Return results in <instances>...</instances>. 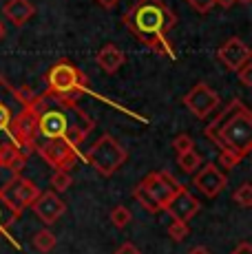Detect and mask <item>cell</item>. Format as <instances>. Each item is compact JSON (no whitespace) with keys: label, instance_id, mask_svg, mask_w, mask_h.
<instances>
[{"label":"cell","instance_id":"1","mask_svg":"<svg viewBox=\"0 0 252 254\" xmlns=\"http://www.w3.org/2000/svg\"><path fill=\"white\" fill-rule=\"evenodd\" d=\"M36 113V144L42 139H66L80 148L95 128V122L77 106V100L45 91L33 95Z\"/></svg>","mask_w":252,"mask_h":254},{"label":"cell","instance_id":"2","mask_svg":"<svg viewBox=\"0 0 252 254\" xmlns=\"http://www.w3.org/2000/svg\"><path fill=\"white\" fill-rule=\"evenodd\" d=\"M124 27L157 56L175 60L171 31L177 24V16L164 0H137L122 18Z\"/></svg>","mask_w":252,"mask_h":254},{"label":"cell","instance_id":"3","mask_svg":"<svg viewBox=\"0 0 252 254\" xmlns=\"http://www.w3.org/2000/svg\"><path fill=\"white\" fill-rule=\"evenodd\" d=\"M206 137L219 150H232L248 157L252 150V113L241 100L232 97L219 115L206 126Z\"/></svg>","mask_w":252,"mask_h":254},{"label":"cell","instance_id":"4","mask_svg":"<svg viewBox=\"0 0 252 254\" xmlns=\"http://www.w3.org/2000/svg\"><path fill=\"white\" fill-rule=\"evenodd\" d=\"M86 164L102 177H113L120 168L126 164L128 153L113 135H102V137L86 150Z\"/></svg>","mask_w":252,"mask_h":254},{"label":"cell","instance_id":"5","mask_svg":"<svg viewBox=\"0 0 252 254\" xmlns=\"http://www.w3.org/2000/svg\"><path fill=\"white\" fill-rule=\"evenodd\" d=\"M47 80V91L53 95L69 97V100H77L89 86V80L82 73L80 66L71 64L69 60H60L58 64H53L45 75Z\"/></svg>","mask_w":252,"mask_h":254},{"label":"cell","instance_id":"6","mask_svg":"<svg viewBox=\"0 0 252 254\" xmlns=\"http://www.w3.org/2000/svg\"><path fill=\"white\" fill-rule=\"evenodd\" d=\"M33 153H38L53 170H71L80 162L82 153L66 139H42L36 144Z\"/></svg>","mask_w":252,"mask_h":254},{"label":"cell","instance_id":"7","mask_svg":"<svg viewBox=\"0 0 252 254\" xmlns=\"http://www.w3.org/2000/svg\"><path fill=\"white\" fill-rule=\"evenodd\" d=\"M33 93L27 89H16L0 75V135H7L13 117L20 113L31 100Z\"/></svg>","mask_w":252,"mask_h":254},{"label":"cell","instance_id":"8","mask_svg":"<svg viewBox=\"0 0 252 254\" xmlns=\"http://www.w3.org/2000/svg\"><path fill=\"white\" fill-rule=\"evenodd\" d=\"M182 102L186 104V109L190 111L195 117H199V120H206L208 115L215 113V111L219 109L221 97L217 95V93L212 91L210 86L206 84V82H197V84L182 97Z\"/></svg>","mask_w":252,"mask_h":254},{"label":"cell","instance_id":"9","mask_svg":"<svg viewBox=\"0 0 252 254\" xmlns=\"http://www.w3.org/2000/svg\"><path fill=\"white\" fill-rule=\"evenodd\" d=\"M199 173L192 177V186L208 199L219 197L228 186V177L224 175V170L217 168V164H203L201 168H197Z\"/></svg>","mask_w":252,"mask_h":254},{"label":"cell","instance_id":"10","mask_svg":"<svg viewBox=\"0 0 252 254\" xmlns=\"http://www.w3.org/2000/svg\"><path fill=\"white\" fill-rule=\"evenodd\" d=\"M139 186H142V188L151 194V197L155 199V203H157L162 210L168 203V199L175 194V190L179 188V184L171 177V175H168V173H159V170L146 175V177L139 182Z\"/></svg>","mask_w":252,"mask_h":254},{"label":"cell","instance_id":"11","mask_svg":"<svg viewBox=\"0 0 252 254\" xmlns=\"http://www.w3.org/2000/svg\"><path fill=\"white\" fill-rule=\"evenodd\" d=\"M38 194H40V188H38L31 179H27V177H22L20 175L16 182L4 190L2 197L7 199V203L16 210L18 214H22V210H27L29 206H31V203L36 201Z\"/></svg>","mask_w":252,"mask_h":254},{"label":"cell","instance_id":"12","mask_svg":"<svg viewBox=\"0 0 252 254\" xmlns=\"http://www.w3.org/2000/svg\"><path fill=\"white\" fill-rule=\"evenodd\" d=\"M29 208H31L33 214H36L42 223H47V226L58 223V219L66 212V203L62 201L60 194L53 192V190H47V192L40 190V194H38L36 201H33Z\"/></svg>","mask_w":252,"mask_h":254},{"label":"cell","instance_id":"13","mask_svg":"<svg viewBox=\"0 0 252 254\" xmlns=\"http://www.w3.org/2000/svg\"><path fill=\"white\" fill-rule=\"evenodd\" d=\"M199 210H201V203L197 201V199L188 192L186 186H182V184H179L175 194H173V197L168 199V203L164 206V212H168L173 219H177V221H186V223L190 221Z\"/></svg>","mask_w":252,"mask_h":254},{"label":"cell","instance_id":"14","mask_svg":"<svg viewBox=\"0 0 252 254\" xmlns=\"http://www.w3.org/2000/svg\"><path fill=\"white\" fill-rule=\"evenodd\" d=\"M217 60H219L228 71H237L239 66H244L246 62L252 60V51L241 38L235 36V38H228L224 45L219 47V51H217Z\"/></svg>","mask_w":252,"mask_h":254},{"label":"cell","instance_id":"15","mask_svg":"<svg viewBox=\"0 0 252 254\" xmlns=\"http://www.w3.org/2000/svg\"><path fill=\"white\" fill-rule=\"evenodd\" d=\"M2 11H4V16H7V20L11 24L22 27V24H27L33 18L36 7H33L29 0H9V2H4Z\"/></svg>","mask_w":252,"mask_h":254},{"label":"cell","instance_id":"16","mask_svg":"<svg viewBox=\"0 0 252 254\" xmlns=\"http://www.w3.org/2000/svg\"><path fill=\"white\" fill-rule=\"evenodd\" d=\"M95 62L104 73H115L124 64V51L118 45H104L95 56Z\"/></svg>","mask_w":252,"mask_h":254},{"label":"cell","instance_id":"17","mask_svg":"<svg viewBox=\"0 0 252 254\" xmlns=\"http://www.w3.org/2000/svg\"><path fill=\"white\" fill-rule=\"evenodd\" d=\"M27 153H22L20 148H18L16 144H11V141H0V164L2 166H9V168L18 170V173H22L27 166Z\"/></svg>","mask_w":252,"mask_h":254},{"label":"cell","instance_id":"18","mask_svg":"<svg viewBox=\"0 0 252 254\" xmlns=\"http://www.w3.org/2000/svg\"><path fill=\"white\" fill-rule=\"evenodd\" d=\"M18 217H20V214H18L16 210L9 206L7 199L0 194V237H7V234H9V228L16 223Z\"/></svg>","mask_w":252,"mask_h":254},{"label":"cell","instance_id":"19","mask_svg":"<svg viewBox=\"0 0 252 254\" xmlns=\"http://www.w3.org/2000/svg\"><path fill=\"white\" fill-rule=\"evenodd\" d=\"M177 164H179V168H182L184 173L192 175V173H197V168L203 164V157L197 153L195 148H192V150H186V153H179L177 155Z\"/></svg>","mask_w":252,"mask_h":254},{"label":"cell","instance_id":"20","mask_svg":"<svg viewBox=\"0 0 252 254\" xmlns=\"http://www.w3.org/2000/svg\"><path fill=\"white\" fill-rule=\"evenodd\" d=\"M58 246V239H56V234H53L51 230H40V232H36L33 234V248H36L40 254H49L53 248Z\"/></svg>","mask_w":252,"mask_h":254},{"label":"cell","instance_id":"21","mask_svg":"<svg viewBox=\"0 0 252 254\" xmlns=\"http://www.w3.org/2000/svg\"><path fill=\"white\" fill-rule=\"evenodd\" d=\"M133 197H135V201L139 203V206H142L144 210H146V212H151V214H157V212H162V208L157 206V203H155V199L151 197V194L146 192V190L142 188V186H135L133 188Z\"/></svg>","mask_w":252,"mask_h":254},{"label":"cell","instance_id":"22","mask_svg":"<svg viewBox=\"0 0 252 254\" xmlns=\"http://www.w3.org/2000/svg\"><path fill=\"white\" fill-rule=\"evenodd\" d=\"M73 184V179H71V175H69V170H53V175H51V179H49V186H51V190L53 192H64L69 186Z\"/></svg>","mask_w":252,"mask_h":254},{"label":"cell","instance_id":"23","mask_svg":"<svg viewBox=\"0 0 252 254\" xmlns=\"http://www.w3.org/2000/svg\"><path fill=\"white\" fill-rule=\"evenodd\" d=\"M130 219H133V214H130V210L126 206H122V203L111 210V223H113L118 230H124V228L130 223Z\"/></svg>","mask_w":252,"mask_h":254},{"label":"cell","instance_id":"24","mask_svg":"<svg viewBox=\"0 0 252 254\" xmlns=\"http://www.w3.org/2000/svg\"><path fill=\"white\" fill-rule=\"evenodd\" d=\"M232 201L241 208H250L252 206V184H241L232 192Z\"/></svg>","mask_w":252,"mask_h":254},{"label":"cell","instance_id":"25","mask_svg":"<svg viewBox=\"0 0 252 254\" xmlns=\"http://www.w3.org/2000/svg\"><path fill=\"white\" fill-rule=\"evenodd\" d=\"M188 234H190V228H188L186 221H177V219H173V221L168 223V237H171L173 241L182 243Z\"/></svg>","mask_w":252,"mask_h":254},{"label":"cell","instance_id":"26","mask_svg":"<svg viewBox=\"0 0 252 254\" xmlns=\"http://www.w3.org/2000/svg\"><path fill=\"white\" fill-rule=\"evenodd\" d=\"M244 155H239V153H232V150H219V164L224 166L226 170H232V168H237L241 162H244Z\"/></svg>","mask_w":252,"mask_h":254},{"label":"cell","instance_id":"27","mask_svg":"<svg viewBox=\"0 0 252 254\" xmlns=\"http://www.w3.org/2000/svg\"><path fill=\"white\" fill-rule=\"evenodd\" d=\"M18 177H20V173H18V170H13V168H9V166L0 164V194H2L9 186L16 182Z\"/></svg>","mask_w":252,"mask_h":254},{"label":"cell","instance_id":"28","mask_svg":"<svg viewBox=\"0 0 252 254\" xmlns=\"http://www.w3.org/2000/svg\"><path fill=\"white\" fill-rule=\"evenodd\" d=\"M173 148H175V153H186V150H192L195 148V141H192L190 135H186V133H182V135H177L175 139H173Z\"/></svg>","mask_w":252,"mask_h":254},{"label":"cell","instance_id":"29","mask_svg":"<svg viewBox=\"0 0 252 254\" xmlns=\"http://www.w3.org/2000/svg\"><path fill=\"white\" fill-rule=\"evenodd\" d=\"M235 73H237V77H239L241 84H244L246 89H250V86H252V60L246 62L244 66H239Z\"/></svg>","mask_w":252,"mask_h":254},{"label":"cell","instance_id":"30","mask_svg":"<svg viewBox=\"0 0 252 254\" xmlns=\"http://www.w3.org/2000/svg\"><path fill=\"white\" fill-rule=\"evenodd\" d=\"M197 13H208L212 7H215V0H186Z\"/></svg>","mask_w":252,"mask_h":254},{"label":"cell","instance_id":"31","mask_svg":"<svg viewBox=\"0 0 252 254\" xmlns=\"http://www.w3.org/2000/svg\"><path fill=\"white\" fill-rule=\"evenodd\" d=\"M115 254H142V252L137 250V246H133V243L126 241V243H122V246L118 248V250H115Z\"/></svg>","mask_w":252,"mask_h":254},{"label":"cell","instance_id":"32","mask_svg":"<svg viewBox=\"0 0 252 254\" xmlns=\"http://www.w3.org/2000/svg\"><path fill=\"white\" fill-rule=\"evenodd\" d=\"M230 254H252V243L250 241H241L235 246V250H232Z\"/></svg>","mask_w":252,"mask_h":254},{"label":"cell","instance_id":"33","mask_svg":"<svg viewBox=\"0 0 252 254\" xmlns=\"http://www.w3.org/2000/svg\"><path fill=\"white\" fill-rule=\"evenodd\" d=\"M95 2H100L102 7H104V9H113L115 4L120 2V0H95Z\"/></svg>","mask_w":252,"mask_h":254},{"label":"cell","instance_id":"34","mask_svg":"<svg viewBox=\"0 0 252 254\" xmlns=\"http://www.w3.org/2000/svg\"><path fill=\"white\" fill-rule=\"evenodd\" d=\"M235 2H237V0H215V4H219L221 9H230Z\"/></svg>","mask_w":252,"mask_h":254},{"label":"cell","instance_id":"35","mask_svg":"<svg viewBox=\"0 0 252 254\" xmlns=\"http://www.w3.org/2000/svg\"><path fill=\"white\" fill-rule=\"evenodd\" d=\"M188 254H210V252H208L203 246H197V248H192V250L188 252Z\"/></svg>","mask_w":252,"mask_h":254},{"label":"cell","instance_id":"36","mask_svg":"<svg viewBox=\"0 0 252 254\" xmlns=\"http://www.w3.org/2000/svg\"><path fill=\"white\" fill-rule=\"evenodd\" d=\"M4 33H7V31H4V24L0 22V40H2V38H4Z\"/></svg>","mask_w":252,"mask_h":254},{"label":"cell","instance_id":"37","mask_svg":"<svg viewBox=\"0 0 252 254\" xmlns=\"http://www.w3.org/2000/svg\"><path fill=\"white\" fill-rule=\"evenodd\" d=\"M237 2H241V4H250L252 0H237Z\"/></svg>","mask_w":252,"mask_h":254}]
</instances>
